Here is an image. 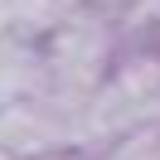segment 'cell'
<instances>
[{
  "instance_id": "6da1fadb",
  "label": "cell",
  "mask_w": 160,
  "mask_h": 160,
  "mask_svg": "<svg viewBox=\"0 0 160 160\" xmlns=\"http://www.w3.org/2000/svg\"><path fill=\"white\" fill-rule=\"evenodd\" d=\"M39 53H44V88L88 102L121 53V24L102 5H73L39 39Z\"/></svg>"
},
{
  "instance_id": "7a4b0ae2",
  "label": "cell",
  "mask_w": 160,
  "mask_h": 160,
  "mask_svg": "<svg viewBox=\"0 0 160 160\" xmlns=\"http://www.w3.org/2000/svg\"><path fill=\"white\" fill-rule=\"evenodd\" d=\"M141 126H160V44H131L88 97V155Z\"/></svg>"
},
{
  "instance_id": "3957f363",
  "label": "cell",
  "mask_w": 160,
  "mask_h": 160,
  "mask_svg": "<svg viewBox=\"0 0 160 160\" xmlns=\"http://www.w3.org/2000/svg\"><path fill=\"white\" fill-rule=\"evenodd\" d=\"M39 88H44V53H39V39L0 34V107L34 97Z\"/></svg>"
},
{
  "instance_id": "277c9868",
  "label": "cell",
  "mask_w": 160,
  "mask_h": 160,
  "mask_svg": "<svg viewBox=\"0 0 160 160\" xmlns=\"http://www.w3.org/2000/svg\"><path fill=\"white\" fill-rule=\"evenodd\" d=\"M44 160H82V155H44Z\"/></svg>"
},
{
  "instance_id": "5b68a950",
  "label": "cell",
  "mask_w": 160,
  "mask_h": 160,
  "mask_svg": "<svg viewBox=\"0 0 160 160\" xmlns=\"http://www.w3.org/2000/svg\"><path fill=\"white\" fill-rule=\"evenodd\" d=\"M0 160H15V155H5V150H0Z\"/></svg>"
}]
</instances>
